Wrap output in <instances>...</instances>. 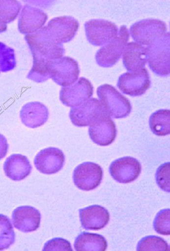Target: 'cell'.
I'll return each instance as SVG.
<instances>
[{
    "label": "cell",
    "mask_w": 170,
    "mask_h": 251,
    "mask_svg": "<svg viewBox=\"0 0 170 251\" xmlns=\"http://www.w3.org/2000/svg\"><path fill=\"white\" fill-rule=\"evenodd\" d=\"M15 241V233L9 218L0 214V251L9 249Z\"/></svg>",
    "instance_id": "cell-25"
},
{
    "label": "cell",
    "mask_w": 170,
    "mask_h": 251,
    "mask_svg": "<svg viewBox=\"0 0 170 251\" xmlns=\"http://www.w3.org/2000/svg\"><path fill=\"white\" fill-rule=\"evenodd\" d=\"M122 55L123 65L129 72L143 69L147 62L146 47L136 42L128 43Z\"/></svg>",
    "instance_id": "cell-21"
},
{
    "label": "cell",
    "mask_w": 170,
    "mask_h": 251,
    "mask_svg": "<svg viewBox=\"0 0 170 251\" xmlns=\"http://www.w3.org/2000/svg\"><path fill=\"white\" fill-rule=\"evenodd\" d=\"M151 82L146 69L129 72L122 75L117 82V87L127 95L133 97L144 94L150 87Z\"/></svg>",
    "instance_id": "cell-11"
},
{
    "label": "cell",
    "mask_w": 170,
    "mask_h": 251,
    "mask_svg": "<svg viewBox=\"0 0 170 251\" xmlns=\"http://www.w3.org/2000/svg\"><path fill=\"white\" fill-rule=\"evenodd\" d=\"M166 32L152 44L147 46L149 67L157 75L168 76L170 73V37Z\"/></svg>",
    "instance_id": "cell-3"
},
{
    "label": "cell",
    "mask_w": 170,
    "mask_h": 251,
    "mask_svg": "<svg viewBox=\"0 0 170 251\" xmlns=\"http://www.w3.org/2000/svg\"><path fill=\"white\" fill-rule=\"evenodd\" d=\"M129 38V32L126 26L122 25L118 36L97 51L95 56L97 64L103 68L112 67L123 54Z\"/></svg>",
    "instance_id": "cell-6"
},
{
    "label": "cell",
    "mask_w": 170,
    "mask_h": 251,
    "mask_svg": "<svg viewBox=\"0 0 170 251\" xmlns=\"http://www.w3.org/2000/svg\"><path fill=\"white\" fill-rule=\"evenodd\" d=\"M65 156L63 151L56 148L44 149L38 152L34 161L36 169L45 175H54L63 167Z\"/></svg>",
    "instance_id": "cell-15"
},
{
    "label": "cell",
    "mask_w": 170,
    "mask_h": 251,
    "mask_svg": "<svg viewBox=\"0 0 170 251\" xmlns=\"http://www.w3.org/2000/svg\"><path fill=\"white\" fill-rule=\"evenodd\" d=\"M74 248L77 251H105L108 243L100 234L83 232L76 238Z\"/></svg>",
    "instance_id": "cell-22"
},
{
    "label": "cell",
    "mask_w": 170,
    "mask_h": 251,
    "mask_svg": "<svg viewBox=\"0 0 170 251\" xmlns=\"http://www.w3.org/2000/svg\"><path fill=\"white\" fill-rule=\"evenodd\" d=\"M7 30V25L0 22V33L4 32Z\"/></svg>",
    "instance_id": "cell-32"
},
{
    "label": "cell",
    "mask_w": 170,
    "mask_h": 251,
    "mask_svg": "<svg viewBox=\"0 0 170 251\" xmlns=\"http://www.w3.org/2000/svg\"><path fill=\"white\" fill-rule=\"evenodd\" d=\"M88 41L96 46L107 45L118 36L119 30L114 23L101 19L91 20L85 24Z\"/></svg>",
    "instance_id": "cell-8"
},
{
    "label": "cell",
    "mask_w": 170,
    "mask_h": 251,
    "mask_svg": "<svg viewBox=\"0 0 170 251\" xmlns=\"http://www.w3.org/2000/svg\"><path fill=\"white\" fill-rule=\"evenodd\" d=\"M103 176V169L99 165L87 162L81 164L75 168L73 180L78 188L84 191H90L99 186Z\"/></svg>",
    "instance_id": "cell-12"
},
{
    "label": "cell",
    "mask_w": 170,
    "mask_h": 251,
    "mask_svg": "<svg viewBox=\"0 0 170 251\" xmlns=\"http://www.w3.org/2000/svg\"><path fill=\"white\" fill-rule=\"evenodd\" d=\"M48 71L50 77L62 87L75 83L80 74L79 65L69 57H62L50 61Z\"/></svg>",
    "instance_id": "cell-5"
},
{
    "label": "cell",
    "mask_w": 170,
    "mask_h": 251,
    "mask_svg": "<svg viewBox=\"0 0 170 251\" xmlns=\"http://www.w3.org/2000/svg\"><path fill=\"white\" fill-rule=\"evenodd\" d=\"M49 111L45 105L40 102L26 103L20 111L22 123L26 127L36 128L42 126L48 120Z\"/></svg>",
    "instance_id": "cell-19"
},
{
    "label": "cell",
    "mask_w": 170,
    "mask_h": 251,
    "mask_svg": "<svg viewBox=\"0 0 170 251\" xmlns=\"http://www.w3.org/2000/svg\"><path fill=\"white\" fill-rule=\"evenodd\" d=\"M149 126L153 133L159 136L170 134V111L161 109L154 112L149 118Z\"/></svg>",
    "instance_id": "cell-23"
},
{
    "label": "cell",
    "mask_w": 170,
    "mask_h": 251,
    "mask_svg": "<svg viewBox=\"0 0 170 251\" xmlns=\"http://www.w3.org/2000/svg\"><path fill=\"white\" fill-rule=\"evenodd\" d=\"M48 18L47 14L43 10L26 4L19 18L18 30L26 35L34 34L44 27Z\"/></svg>",
    "instance_id": "cell-16"
},
{
    "label": "cell",
    "mask_w": 170,
    "mask_h": 251,
    "mask_svg": "<svg viewBox=\"0 0 170 251\" xmlns=\"http://www.w3.org/2000/svg\"><path fill=\"white\" fill-rule=\"evenodd\" d=\"M97 95L104 109L111 117L125 118L132 111V105L128 99L112 85L107 84L101 85L97 89Z\"/></svg>",
    "instance_id": "cell-2"
},
{
    "label": "cell",
    "mask_w": 170,
    "mask_h": 251,
    "mask_svg": "<svg viewBox=\"0 0 170 251\" xmlns=\"http://www.w3.org/2000/svg\"><path fill=\"white\" fill-rule=\"evenodd\" d=\"M93 91V86L88 79L81 77L75 83L62 88L60 99L64 105L74 108L89 100Z\"/></svg>",
    "instance_id": "cell-10"
},
{
    "label": "cell",
    "mask_w": 170,
    "mask_h": 251,
    "mask_svg": "<svg viewBox=\"0 0 170 251\" xmlns=\"http://www.w3.org/2000/svg\"><path fill=\"white\" fill-rule=\"evenodd\" d=\"M9 149V144L6 138L0 134V160L7 154Z\"/></svg>",
    "instance_id": "cell-31"
},
{
    "label": "cell",
    "mask_w": 170,
    "mask_h": 251,
    "mask_svg": "<svg viewBox=\"0 0 170 251\" xmlns=\"http://www.w3.org/2000/svg\"><path fill=\"white\" fill-rule=\"evenodd\" d=\"M44 251H73L70 243L62 238H54L45 244Z\"/></svg>",
    "instance_id": "cell-30"
},
{
    "label": "cell",
    "mask_w": 170,
    "mask_h": 251,
    "mask_svg": "<svg viewBox=\"0 0 170 251\" xmlns=\"http://www.w3.org/2000/svg\"><path fill=\"white\" fill-rule=\"evenodd\" d=\"M167 30L165 22L149 19L142 20L131 26L130 32L136 43L148 46L165 34Z\"/></svg>",
    "instance_id": "cell-7"
},
{
    "label": "cell",
    "mask_w": 170,
    "mask_h": 251,
    "mask_svg": "<svg viewBox=\"0 0 170 251\" xmlns=\"http://www.w3.org/2000/svg\"><path fill=\"white\" fill-rule=\"evenodd\" d=\"M80 24L70 16L53 18L36 32L47 40L58 44L70 42L75 36Z\"/></svg>",
    "instance_id": "cell-1"
},
{
    "label": "cell",
    "mask_w": 170,
    "mask_h": 251,
    "mask_svg": "<svg viewBox=\"0 0 170 251\" xmlns=\"http://www.w3.org/2000/svg\"><path fill=\"white\" fill-rule=\"evenodd\" d=\"M12 220L17 229L22 232L29 233L40 227L41 215L40 211L34 207L21 206L13 211Z\"/></svg>",
    "instance_id": "cell-17"
},
{
    "label": "cell",
    "mask_w": 170,
    "mask_h": 251,
    "mask_svg": "<svg viewBox=\"0 0 170 251\" xmlns=\"http://www.w3.org/2000/svg\"><path fill=\"white\" fill-rule=\"evenodd\" d=\"M109 171L111 176L117 182L128 183L135 181L139 177L142 166L136 158L126 156L111 163Z\"/></svg>",
    "instance_id": "cell-14"
},
{
    "label": "cell",
    "mask_w": 170,
    "mask_h": 251,
    "mask_svg": "<svg viewBox=\"0 0 170 251\" xmlns=\"http://www.w3.org/2000/svg\"><path fill=\"white\" fill-rule=\"evenodd\" d=\"M16 65L15 50L0 42V71H11L15 69Z\"/></svg>",
    "instance_id": "cell-27"
},
{
    "label": "cell",
    "mask_w": 170,
    "mask_h": 251,
    "mask_svg": "<svg viewBox=\"0 0 170 251\" xmlns=\"http://www.w3.org/2000/svg\"><path fill=\"white\" fill-rule=\"evenodd\" d=\"M32 167L28 158L19 154H12L6 158L3 170L6 176L15 181H22L31 173Z\"/></svg>",
    "instance_id": "cell-20"
},
{
    "label": "cell",
    "mask_w": 170,
    "mask_h": 251,
    "mask_svg": "<svg viewBox=\"0 0 170 251\" xmlns=\"http://www.w3.org/2000/svg\"><path fill=\"white\" fill-rule=\"evenodd\" d=\"M170 163L168 162L159 167L155 175L157 184L161 189L168 193L170 191Z\"/></svg>",
    "instance_id": "cell-29"
},
{
    "label": "cell",
    "mask_w": 170,
    "mask_h": 251,
    "mask_svg": "<svg viewBox=\"0 0 170 251\" xmlns=\"http://www.w3.org/2000/svg\"><path fill=\"white\" fill-rule=\"evenodd\" d=\"M154 228L161 235H170V209L162 210L157 214L154 221Z\"/></svg>",
    "instance_id": "cell-28"
},
{
    "label": "cell",
    "mask_w": 170,
    "mask_h": 251,
    "mask_svg": "<svg viewBox=\"0 0 170 251\" xmlns=\"http://www.w3.org/2000/svg\"><path fill=\"white\" fill-rule=\"evenodd\" d=\"M104 112H107L101 101L96 98H90L78 106L72 108L69 117L76 126L86 127L89 126L98 116Z\"/></svg>",
    "instance_id": "cell-13"
},
{
    "label": "cell",
    "mask_w": 170,
    "mask_h": 251,
    "mask_svg": "<svg viewBox=\"0 0 170 251\" xmlns=\"http://www.w3.org/2000/svg\"><path fill=\"white\" fill-rule=\"evenodd\" d=\"M0 72H1V71H0Z\"/></svg>",
    "instance_id": "cell-33"
},
{
    "label": "cell",
    "mask_w": 170,
    "mask_h": 251,
    "mask_svg": "<svg viewBox=\"0 0 170 251\" xmlns=\"http://www.w3.org/2000/svg\"></svg>",
    "instance_id": "cell-34"
},
{
    "label": "cell",
    "mask_w": 170,
    "mask_h": 251,
    "mask_svg": "<svg viewBox=\"0 0 170 251\" xmlns=\"http://www.w3.org/2000/svg\"><path fill=\"white\" fill-rule=\"evenodd\" d=\"M89 126V137L96 144L106 147L114 141L117 134L116 126L107 112L98 116Z\"/></svg>",
    "instance_id": "cell-9"
},
{
    "label": "cell",
    "mask_w": 170,
    "mask_h": 251,
    "mask_svg": "<svg viewBox=\"0 0 170 251\" xmlns=\"http://www.w3.org/2000/svg\"><path fill=\"white\" fill-rule=\"evenodd\" d=\"M137 250L139 251H169L168 243L161 237L148 236L142 238L138 243Z\"/></svg>",
    "instance_id": "cell-26"
},
{
    "label": "cell",
    "mask_w": 170,
    "mask_h": 251,
    "mask_svg": "<svg viewBox=\"0 0 170 251\" xmlns=\"http://www.w3.org/2000/svg\"><path fill=\"white\" fill-rule=\"evenodd\" d=\"M33 57V63L48 64L63 57L65 50L62 44L51 42L36 33L25 37Z\"/></svg>",
    "instance_id": "cell-4"
},
{
    "label": "cell",
    "mask_w": 170,
    "mask_h": 251,
    "mask_svg": "<svg viewBox=\"0 0 170 251\" xmlns=\"http://www.w3.org/2000/svg\"><path fill=\"white\" fill-rule=\"evenodd\" d=\"M80 217L83 227L86 230H100L105 227L110 221L108 210L99 205L81 209Z\"/></svg>",
    "instance_id": "cell-18"
},
{
    "label": "cell",
    "mask_w": 170,
    "mask_h": 251,
    "mask_svg": "<svg viewBox=\"0 0 170 251\" xmlns=\"http://www.w3.org/2000/svg\"><path fill=\"white\" fill-rule=\"evenodd\" d=\"M22 5L16 0H0V22L8 24L19 16Z\"/></svg>",
    "instance_id": "cell-24"
}]
</instances>
